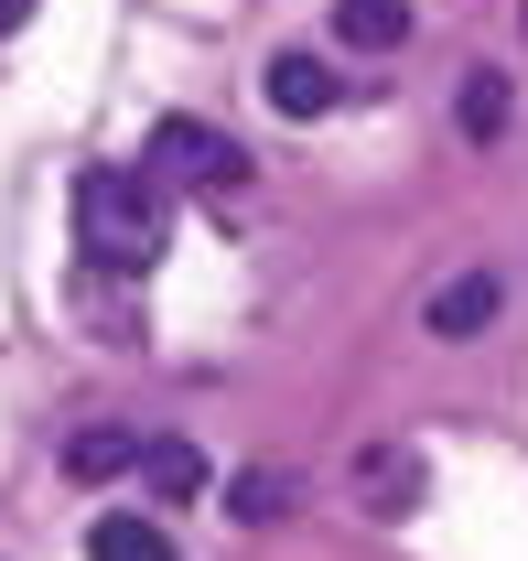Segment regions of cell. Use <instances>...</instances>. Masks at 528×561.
Returning a JSON list of instances; mask_svg holds the SVG:
<instances>
[{"label":"cell","instance_id":"6da1fadb","mask_svg":"<svg viewBox=\"0 0 528 561\" xmlns=\"http://www.w3.org/2000/svg\"><path fill=\"white\" fill-rule=\"evenodd\" d=\"M162 238H173V206H162V184H140L119 162H97V173H76V249L97 260V271H151L162 260Z\"/></svg>","mask_w":528,"mask_h":561},{"label":"cell","instance_id":"7a4b0ae2","mask_svg":"<svg viewBox=\"0 0 528 561\" xmlns=\"http://www.w3.org/2000/svg\"><path fill=\"white\" fill-rule=\"evenodd\" d=\"M238 173H249V151H238L227 130H205V119H184V108H173V119H151V184H195V195H227Z\"/></svg>","mask_w":528,"mask_h":561},{"label":"cell","instance_id":"3957f363","mask_svg":"<svg viewBox=\"0 0 528 561\" xmlns=\"http://www.w3.org/2000/svg\"><path fill=\"white\" fill-rule=\"evenodd\" d=\"M496 313H507V280H496V271H463V280H443V291H432V313H421V324H432L443 346H474Z\"/></svg>","mask_w":528,"mask_h":561},{"label":"cell","instance_id":"277c9868","mask_svg":"<svg viewBox=\"0 0 528 561\" xmlns=\"http://www.w3.org/2000/svg\"><path fill=\"white\" fill-rule=\"evenodd\" d=\"M260 87H269L280 119H324V108H334V66H324V55H269Z\"/></svg>","mask_w":528,"mask_h":561},{"label":"cell","instance_id":"5b68a950","mask_svg":"<svg viewBox=\"0 0 528 561\" xmlns=\"http://www.w3.org/2000/svg\"><path fill=\"white\" fill-rule=\"evenodd\" d=\"M87 561H173V529L140 507H108V518H87Z\"/></svg>","mask_w":528,"mask_h":561},{"label":"cell","instance_id":"8992f818","mask_svg":"<svg viewBox=\"0 0 528 561\" xmlns=\"http://www.w3.org/2000/svg\"><path fill=\"white\" fill-rule=\"evenodd\" d=\"M130 454H140V443L119 432V421H87V432L66 443V476H76V486H119V476H130Z\"/></svg>","mask_w":528,"mask_h":561},{"label":"cell","instance_id":"52a82bcc","mask_svg":"<svg viewBox=\"0 0 528 561\" xmlns=\"http://www.w3.org/2000/svg\"><path fill=\"white\" fill-rule=\"evenodd\" d=\"M334 44H356V55L410 44V0H334Z\"/></svg>","mask_w":528,"mask_h":561},{"label":"cell","instance_id":"ba28073f","mask_svg":"<svg viewBox=\"0 0 528 561\" xmlns=\"http://www.w3.org/2000/svg\"><path fill=\"white\" fill-rule=\"evenodd\" d=\"M454 119H463V140H507V119H518V98H507V66H474V76H463Z\"/></svg>","mask_w":528,"mask_h":561},{"label":"cell","instance_id":"9c48e42d","mask_svg":"<svg viewBox=\"0 0 528 561\" xmlns=\"http://www.w3.org/2000/svg\"><path fill=\"white\" fill-rule=\"evenodd\" d=\"M130 476H140L151 496H195V486H205V454L184 443V432H162V443H140V454H130Z\"/></svg>","mask_w":528,"mask_h":561},{"label":"cell","instance_id":"30bf717a","mask_svg":"<svg viewBox=\"0 0 528 561\" xmlns=\"http://www.w3.org/2000/svg\"><path fill=\"white\" fill-rule=\"evenodd\" d=\"M216 507H227L238 529H260V518H280V507H291V476H280V465H238V476H227V496H216Z\"/></svg>","mask_w":528,"mask_h":561},{"label":"cell","instance_id":"8fae6325","mask_svg":"<svg viewBox=\"0 0 528 561\" xmlns=\"http://www.w3.org/2000/svg\"><path fill=\"white\" fill-rule=\"evenodd\" d=\"M356 496H367L378 518H399V507L421 496V454H367V465H356Z\"/></svg>","mask_w":528,"mask_h":561},{"label":"cell","instance_id":"7c38bea8","mask_svg":"<svg viewBox=\"0 0 528 561\" xmlns=\"http://www.w3.org/2000/svg\"><path fill=\"white\" fill-rule=\"evenodd\" d=\"M22 22H33V0H0V33H22Z\"/></svg>","mask_w":528,"mask_h":561}]
</instances>
